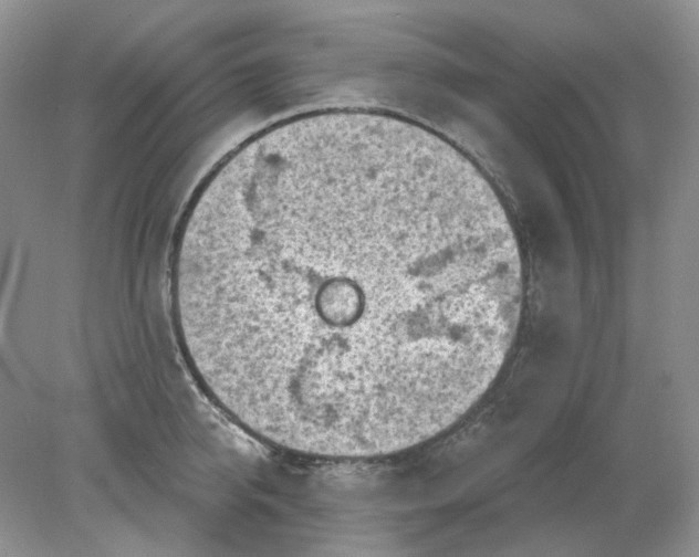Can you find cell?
<instances>
[{"label": "cell", "instance_id": "cell-1", "mask_svg": "<svg viewBox=\"0 0 699 557\" xmlns=\"http://www.w3.org/2000/svg\"><path fill=\"white\" fill-rule=\"evenodd\" d=\"M179 338L201 381L278 441L394 445L465 414L498 376L523 299L504 209L384 154L275 161L181 230Z\"/></svg>", "mask_w": 699, "mask_h": 557}]
</instances>
